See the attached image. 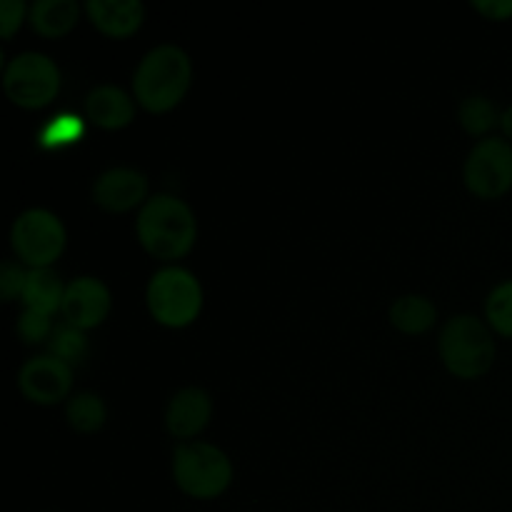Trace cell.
Segmentation results:
<instances>
[{
  "label": "cell",
  "mask_w": 512,
  "mask_h": 512,
  "mask_svg": "<svg viewBox=\"0 0 512 512\" xmlns=\"http://www.w3.org/2000/svg\"><path fill=\"white\" fill-rule=\"evenodd\" d=\"M83 10L90 25L105 38H130L145 23V5L140 0H88Z\"/></svg>",
  "instance_id": "cell-13"
},
{
  "label": "cell",
  "mask_w": 512,
  "mask_h": 512,
  "mask_svg": "<svg viewBox=\"0 0 512 512\" xmlns=\"http://www.w3.org/2000/svg\"><path fill=\"white\" fill-rule=\"evenodd\" d=\"M65 285L68 283H63V278L53 268L28 270V280H25V290L20 300H23L25 310H35V313L53 318L63 308Z\"/></svg>",
  "instance_id": "cell-16"
},
{
  "label": "cell",
  "mask_w": 512,
  "mask_h": 512,
  "mask_svg": "<svg viewBox=\"0 0 512 512\" xmlns=\"http://www.w3.org/2000/svg\"><path fill=\"white\" fill-rule=\"evenodd\" d=\"M18 390L33 405H58L73 390V368L53 355H35L18 370Z\"/></svg>",
  "instance_id": "cell-9"
},
{
  "label": "cell",
  "mask_w": 512,
  "mask_h": 512,
  "mask_svg": "<svg viewBox=\"0 0 512 512\" xmlns=\"http://www.w3.org/2000/svg\"><path fill=\"white\" fill-rule=\"evenodd\" d=\"M485 323L495 335L512 340V280H503L485 300Z\"/></svg>",
  "instance_id": "cell-21"
},
{
  "label": "cell",
  "mask_w": 512,
  "mask_h": 512,
  "mask_svg": "<svg viewBox=\"0 0 512 512\" xmlns=\"http://www.w3.org/2000/svg\"><path fill=\"white\" fill-rule=\"evenodd\" d=\"M440 360L450 375L460 380H478L493 368L498 345L495 333L478 315H455L440 330Z\"/></svg>",
  "instance_id": "cell-3"
},
{
  "label": "cell",
  "mask_w": 512,
  "mask_h": 512,
  "mask_svg": "<svg viewBox=\"0 0 512 512\" xmlns=\"http://www.w3.org/2000/svg\"><path fill=\"white\" fill-rule=\"evenodd\" d=\"M465 188L480 200H498L512 190V143L498 135L478 140L463 165Z\"/></svg>",
  "instance_id": "cell-8"
},
{
  "label": "cell",
  "mask_w": 512,
  "mask_h": 512,
  "mask_svg": "<svg viewBox=\"0 0 512 512\" xmlns=\"http://www.w3.org/2000/svg\"><path fill=\"white\" fill-rule=\"evenodd\" d=\"M60 68L45 53H18L3 70L5 98L23 110H43L58 98Z\"/></svg>",
  "instance_id": "cell-7"
},
{
  "label": "cell",
  "mask_w": 512,
  "mask_h": 512,
  "mask_svg": "<svg viewBox=\"0 0 512 512\" xmlns=\"http://www.w3.org/2000/svg\"><path fill=\"white\" fill-rule=\"evenodd\" d=\"M28 13L30 5H25L23 0H3L0 3V35L5 40L13 38L23 28L25 20H28Z\"/></svg>",
  "instance_id": "cell-25"
},
{
  "label": "cell",
  "mask_w": 512,
  "mask_h": 512,
  "mask_svg": "<svg viewBox=\"0 0 512 512\" xmlns=\"http://www.w3.org/2000/svg\"><path fill=\"white\" fill-rule=\"evenodd\" d=\"M173 480L193 500H215L233 483V463L213 443L190 440L173 453Z\"/></svg>",
  "instance_id": "cell-4"
},
{
  "label": "cell",
  "mask_w": 512,
  "mask_h": 512,
  "mask_svg": "<svg viewBox=\"0 0 512 512\" xmlns=\"http://www.w3.org/2000/svg\"><path fill=\"white\" fill-rule=\"evenodd\" d=\"M213 418V400L203 388H183L165 408V428L173 438L190 443L208 428Z\"/></svg>",
  "instance_id": "cell-12"
},
{
  "label": "cell",
  "mask_w": 512,
  "mask_h": 512,
  "mask_svg": "<svg viewBox=\"0 0 512 512\" xmlns=\"http://www.w3.org/2000/svg\"><path fill=\"white\" fill-rule=\"evenodd\" d=\"M80 5L75 0H35L30 5L28 23L40 38H63L78 25Z\"/></svg>",
  "instance_id": "cell-15"
},
{
  "label": "cell",
  "mask_w": 512,
  "mask_h": 512,
  "mask_svg": "<svg viewBox=\"0 0 512 512\" xmlns=\"http://www.w3.org/2000/svg\"><path fill=\"white\" fill-rule=\"evenodd\" d=\"M193 83V63L180 45L163 43L148 50L133 73V98L155 115L170 113L183 103Z\"/></svg>",
  "instance_id": "cell-1"
},
{
  "label": "cell",
  "mask_w": 512,
  "mask_h": 512,
  "mask_svg": "<svg viewBox=\"0 0 512 512\" xmlns=\"http://www.w3.org/2000/svg\"><path fill=\"white\" fill-rule=\"evenodd\" d=\"M68 230L63 220L45 208H30L15 218L10 228V248L18 263L28 270L53 268L55 260L65 253Z\"/></svg>",
  "instance_id": "cell-6"
},
{
  "label": "cell",
  "mask_w": 512,
  "mask_h": 512,
  "mask_svg": "<svg viewBox=\"0 0 512 512\" xmlns=\"http://www.w3.org/2000/svg\"><path fill=\"white\" fill-rule=\"evenodd\" d=\"M65 420H68V425L75 433L93 435L108 420V408H105L100 395L83 390V393H75L68 398V403H65Z\"/></svg>",
  "instance_id": "cell-18"
},
{
  "label": "cell",
  "mask_w": 512,
  "mask_h": 512,
  "mask_svg": "<svg viewBox=\"0 0 512 512\" xmlns=\"http://www.w3.org/2000/svg\"><path fill=\"white\" fill-rule=\"evenodd\" d=\"M83 133L85 128L80 118H75V115H58V118H53L40 130L38 140L43 148H63V145L78 143Z\"/></svg>",
  "instance_id": "cell-22"
},
{
  "label": "cell",
  "mask_w": 512,
  "mask_h": 512,
  "mask_svg": "<svg viewBox=\"0 0 512 512\" xmlns=\"http://www.w3.org/2000/svg\"><path fill=\"white\" fill-rule=\"evenodd\" d=\"M55 325L50 315L35 313V310H23L15 325V333L25 345H48L50 335H53Z\"/></svg>",
  "instance_id": "cell-23"
},
{
  "label": "cell",
  "mask_w": 512,
  "mask_h": 512,
  "mask_svg": "<svg viewBox=\"0 0 512 512\" xmlns=\"http://www.w3.org/2000/svg\"><path fill=\"white\" fill-rule=\"evenodd\" d=\"M48 355L63 360L70 368H75L78 363H83V358L88 355V338H85V330H78L70 323L55 325L53 335L48 340Z\"/></svg>",
  "instance_id": "cell-20"
},
{
  "label": "cell",
  "mask_w": 512,
  "mask_h": 512,
  "mask_svg": "<svg viewBox=\"0 0 512 512\" xmlns=\"http://www.w3.org/2000/svg\"><path fill=\"white\" fill-rule=\"evenodd\" d=\"M25 280H28V268L18 260H5L0 265V295H3V300L10 303L15 298H23Z\"/></svg>",
  "instance_id": "cell-24"
},
{
  "label": "cell",
  "mask_w": 512,
  "mask_h": 512,
  "mask_svg": "<svg viewBox=\"0 0 512 512\" xmlns=\"http://www.w3.org/2000/svg\"><path fill=\"white\" fill-rule=\"evenodd\" d=\"M140 245L153 258L173 263L185 258L198 240V220L178 195L160 193L148 198L135 220Z\"/></svg>",
  "instance_id": "cell-2"
},
{
  "label": "cell",
  "mask_w": 512,
  "mask_h": 512,
  "mask_svg": "<svg viewBox=\"0 0 512 512\" xmlns=\"http://www.w3.org/2000/svg\"><path fill=\"white\" fill-rule=\"evenodd\" d=\"M93 203L105 213H128L148 203V178L135 168H110L93 183Z\"/></svg>",
  "instance_id": "cell-11"
},
{
  "label": "cell",
  "mask_w": 512,
  "mask_h": 512,
  "mask_svg": "<svg viewBox=\"0 0 512 512\" xmlns=\"http://www.w3.org/2000/svg\"><path fill=\"white\" fill-rule=\"evenodd\" d=\"M145 303L155 323L163 328H188L203 310V285L190 270L165 265L150 278Z\"/></svg>",
  "instance_id": "cell-5"
},
{
  "label": "cell",
  "mask_w": 512,
  "mask_h": 512,
  "mask_svg": "<svg viewBox=\"0 0 512 512\" xmlns=\"http://www.w3.org/2000/svg\"><path fill=\"white\" fill-rule=\"evenodd\" d=\"M110 305H113V298H110L108 285L93 275H80L65 285L60 315H63L65 323L88 333V330L103 325V320L110 313Z\"/></svg>",
  "instance_id": "cell-10"
},
{
  "label": "cell",
  "mask_w": 512,
  "mask_h": 512,
  "mask_svg": "<svg viewBox=\"0 0 512 512\" xmlns=\"http://www.w3.org/2000/svg\"><path fill=\"white\" fill-rule=\"evenodd\" d=\"M390 323L405 335H423L438 323V308L425 295H403L390 305Z\"/></svg>",
  "instance_id": "cell-17"
},
{
  "label": "cell",
  "mask_w": 512,
  "mask_h": 512,
  "mask_svg": "<svg viewBox=\"0 0 512 512\" xmlns=\"http://www.w3.org/2000/svg\"><path fill=\"white\" fill-rule=\"evenodd\" d=\"M500 130H503V138L512 143V103L503 110V120H500Z\"/></svg>",
  "instance_id": "cell-27"
},
{
  "label": "cell",
  "mask_w": 512,
  "mask_h": 512,
  "mask_svg": "<svg viewBox=\"0 0 512 512\" xmlns=\"http://www.w3.org/2000/svg\"><path fill=\"white\" fill-rule=\"evenodd\" d=\"M458 120L463 125V130L473 138H490L495 128H500V120H503V113L495 105V100H490L488 95H470L460 103L458 108Z\"/></svg>",
  "instance_id": "cell-19"
},
{
  "label": "cell",
  "mask_w": 512,
  "mask_h": 512,
  "mask_svg": "<svg viewBox=\"0 0 512 512\" xmlns=\"http://www.w3.org/2000/svg\"><path fill=\"white\" fill-rule=\"evenodd\" d=\"M473 10H478L485 20L493 23H505L512 20V0H473Z\"/></svg>",
  "instance_id": "cell-26"
},
{
  "label": "cell",
  "mask_w": 512,
  "mask_h": 512,
  "mask_svg": "<svg viewBox=\"0 0 512 512\" xmlns=\"http://www.w3.org/2000/svg\"><path fill=\"white\" fill-rule=\"evenodd\" d=\"M135 98L118 85H95L85 95V118L103 130H123L135 120Z\"/></svg>",
  "instance_id": "cell-14"
}]
</instances>
